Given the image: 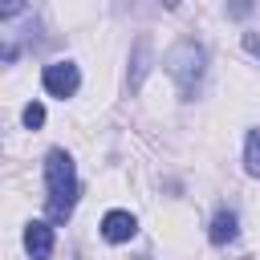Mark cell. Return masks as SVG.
Masks as SVG:
<instances>
[{
  "label": "cell",
  "instance_id": "cell-2",
  "mask_svg": "<svg viewBox=\"0 0 260 260\" xmlns=\"http://www.w3.org/2000/svg\"><path fill=\"white\" fill-rule=\"evenodd\" d=\"M203 69H207V53H203V45H195V41H179V45L167 53V73L175 77V85H179L183 98H195V93H199Z\"/></svg>",
  "mask_w": 260,
  "mask_h": 260
},
{
  "label": "cell",
  "instance_id": "cell-4",
  "mask_svg": "<svg viewBox=\"0 0 260 260\" xmlns=\"http://www.w3.org/2000/svg\"><path fill=\"white\" fill-rule=\"evenodd\" d=\"M134 232H138V219H134L130 211H106L102 236H106L110 244H126V240H134Z\"/></svg>",
  "mask_w": 260,
  "mask_h": 260
},
{
  "label": "cell",
  "instance_id": "cell-5",
  "mask_svg": "<svg viewBox=\"0 0 260 260\" xmlns=\"http://www.w3.org/2000/svg\"><path fill=\"white\" fill-rule=\"evenodd\" d=\"M24 248H28L32 260H45V256L53 252V228L41 223V219H32V223L24 228Z\"/></svg>",
  "mask_w": 260,
  "mask_h": 260
},
{
  "label": "cell",
  "instance_id": "cell-1",
  "mask_svg": "<svg viewBox=\"0 0 260 260\" xmlns=\"http://www.w3.org/2000/svg\"><path fill=\"white\" fill-rule=\"evenodd\" d=\"M45 187H49V199H45L49 223H65L73 215V203H77L81 187H77V167H73V158L61 146H53L45 154Z\"/></svg>",
  "mask_w": 260,
  "mask_h": 260
},
{
  "label": "cell",
  "instance_id": "cell-3",
  "mask_svg": "<svg viewBox=\"0 0 260 260\" xmlns=\"http://www.w3.org/2000/svg\"><path fill=\"white\" fill-rule=\"evenodd\" d=\"M41 81H45V89L53 93V98H73L77 93V85H81V73H77V65L73 61H53V65H45V73H41Z\"/></svg>",
  "mask_w": 260,
  "mask_h": 260
},
{
  "label": "cell",
  "instance_id": "cell-8",
  "mask_svg": "<svg viewBox=\"0 0 260 260\" xmlns=\"http://www.w3.org/2000/svg\"><path fill=\"white\" fill-rule=\"evenodd\" d=\"M24 126H28V130L45 126V106H41V102H28V106H24Z\"/></svg>",
  "mask_w": 260,
  "mask_h": 260
},
{
  "label": "cell",
  "instance_id": "cell-9",
  "mask_svg": "<svg viewBox=\"0 0 260 260\" xmlns=\"http://www.w3.org/2000/svg\"><path fill=\"white\" fill-rule=\"evenodd\" d=\"M244 49H248L252 57H260V37H256V32H244Z\"/></svg>",
  "mask_w": 260,
  "mask_h": 260
},
{
  "label": "cell",
  "instance_id": "cell-6",
  "mask_svg": "<svg viewBox=\"0 0 260 260\" xmlns=\"http://www.w3.org/2000/svg\"><path fill=\"white\" fill-rule=\"evenodd\" d=\"M236 232H240L236 211H232V207H219V211H215V219H211V232H207V236H211V244H219V248H223V244H232V240H236Z\"/></svg>",
  "mask_w": 260,
  "mask_h": 260
},
{
  "label": "cell",
  "instance_id": "cell-7",
  "mask_svg": "<svg viewBox=\"0 0 260 260\" xmlns=\"http://www.w3.org/2000/svg\"><path fill=\"white\" fill-rule=\"evenodd\" d=\"M244 167H248V175L260 179V130H248V142H244Z\"/></svg>",
  "mask_w": 260,
  "mask_h": 260
}]
</instances>
